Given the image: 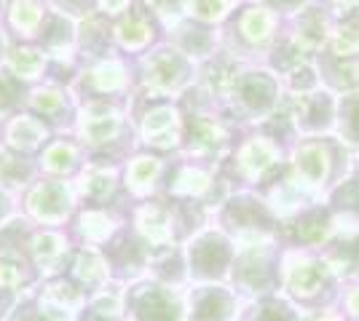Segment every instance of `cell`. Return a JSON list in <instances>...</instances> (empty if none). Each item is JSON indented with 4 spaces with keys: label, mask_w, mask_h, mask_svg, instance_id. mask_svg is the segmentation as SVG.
I'll return each instance as SVG.
<instances>
[{
    "label": "cell",
    "mask_w": 359,
    "mask_h": 321,
    "mask_svg": "<svg viewBox=\"0 0 359 321\" xmlns=\"http://www.w3.org/2000/svg\"><path fill=\"white\" fill-rule=\"evenodd\" d=\"M282 83L271 70H239L225 97H231L233 110L244 118H269L279 110Z\"/></svg>",
    "instance_id": "obj_1"
},
{
    "label": "cell",
    "mask_w": 359,
    "mask_h": 321,
    "mask_svg": "<svg viewBox=\"0 0 359 321\" xmlns=\"http://www.w3.org/2000/svg\"><path fill=\"white\" fill-rule=\"evenodd\" d=\"M191 76H194V59H188L175 46L156 48L153 54L142 59V78H145L150 94L169 97V94L182 92Z\"/></svg>",
    "instance_id": "obj_2"
},
{
    "label": "cell",
    "mask_w": 359,
    "mask_h": 321,
    "mask_svg": "<svg viewBox=\"0 0 359 321\" xmlns=\"http://www.w3.org/2000/svg\"><path fill=\"white\" fill-rule=\"evenodd\" d=\"M335 110H338V102L332 99V94L316 89L309 94H298L292 99L290 121L300 134L314 137V134H325L335 126Z\"/></svg>",
    "instance_id": "obj_3"
},
{
    "label": "cell",
    "mask_w": 359,
    "mask_h": 321,
    "mask_svg": "<svg viewBox=\"0 0 359 321\" xmlns=\"http://www.w3.org/2000/svg\"><path fill=\"white\" fill-rule=\"evenodd\" d=\"M78 131L89 145L110 142L121 131V113L107 102H89L86 110L81 113Z\"/></svg>",
    "instance_id": "obj_4"
},
{
    "label": "cell",
    "mask_w": 359,
    "mask_h": 321,
    "mask_svg": "<svg viewBox=\"0 0 359 321\" xmlns=\"http://www.w3.org/2000/svg\"><path fill=\"white\" fill-rule=\"evenodd\" d=\"M175 48H180L188 59H210L215 54V43H217V32L210 24L198 22V19H182L175 27Z\"/></svg>",
    "instance_id": "obj_5"
},
{
    "label": "cell",
    "mask_w": 359,
    "mask_h": 321,
    "mask_svg": "<svg viewBox=\"0 0 359 321\" xmlns=\"http://www.w3.org/2000/svg\"><path fill=\"white\" fill-rule=\"evenodd\" d=\"M142 139L156 148H175L182 139V121L172 105L156 107L142 118Z\"/></svg>",
    "instance_id": "obj_6"
},
{
    "label": "cell",
    "mask_w": 359,
    "mask_h": 321,
    "mask_svg": "<svg viewBox=\"0 0 359 321\" xmlns=\"http://www.w3.org/2000/svg\"><path fill=\"white\" fill-rule=\"evenodd\" d=\"M330 35H332V24H330L327 14L322 8H303V11H298L295 32L290 38L306 54H311V51H319V48L327 46Z\"/></svg>",
    "instance_id": "obj_7"
},
{
    "label": "cell",
    "mask_w": 359,
    "mask_h": 321,
    "mask_svg": "<svg viewBox=\"0 0 359 321\" xmlns=\"http://www.w3.org/2000/svg\"><path fill=\"white\" fill-rule=\"evenodd\" d=\"M330 171V153L322 142H303L295 150V177L309 190L325 185Z\"/></svg>",
    "instance_id": "obj_8"
},
{
    "label": "cell",
    "mask_w": 359,
    "mask_h": 321,
    "mask_svg": "<svg viewBox=\"0 0 359 321\" xmlns=\"http://www.w3.org/2000/svg\"><path fill=\"white\" fill-rule=\"evenodd\" d=\"M239 169L247 177H260L279 161V148L271 137H252L239 150Z\"/></svg>",
    "instance_id": "obj_9"
},
{
    "label": "cell",
    "mask_w": 359,
    "mask_h": 321,
    "mask_svg": "<svg viewBox=\"0 0 359 321\" xmlns=\"http://www.w3.org/2000/svg\"><path fill=\"white\" fill-rule=\"evenodd\" d=\"M276 30V14L266 6H252L239 16V32L250 46H266L273 41Z\"/></svg>",
    "instance_id": "obj_10"
},
{
    "label": "cell",
    "mask_w": 359,
    "mask_h": 321,
    "mask_svg": "<svg viewBox=\"0 0 359 321\" xmlns=\"http://www.w3.org/2000/svg\"><path fill=\"white\" fill-rule=\"evenodd\" d=\"M236 76H239L236 59L231 54H225V51L212 54L210 59H207V64H204V70H201V80H204L207 92L215 94V97H225Z\"/></svg>",
    "instance_id": "obj_11"
},
{
    "label": "cell",
    "mask_w": 359,
    "mask_h": 321,
    "mask_svg": "<svg viewBox=\"0 0 359 321\" xmlns=\"http://www.w3.org/2000/svg\"><path fill=\"white\" fill-rule=\"evenodd\" d=\"M188 142L196 153H215L225 145V129L215 118H207V115H194L191 123H188Z\"/></svg>",
    "instance_id": "obj_12"
},
{
    "label": "cell",
    "mask_w": 359,
    "mask_h": 321,
    "mask_svg": "<svg viewBox=\"0 0 359 321\" xmlns=\"http://www.w3.org/2000/svg\"><path fill=\"white\" fill-rule=\"evenodd\" d=\"M75 41H81V46L89 57L107 54L110 51V27H107L105 16L86 11V16L81 19V30L75 32Z\"/></svg>",
    "instance_id": "obj_13"
},
{
    "label": "cell",
    "mask_w": 359,
    "mask_h": 321,
    "mask_svg": "<svg viewBox=\"0 0 359 321\" xmlns=\"http://www.w3.org/2000/svg\"><path fill=\"white\" fill-rule=\"evenodd\" d=\"M86 80H89V86L94 92H102V94L118 92V89L126 86V67L116 57H105V59H100L86 73Z\"/></svg>",
    "instance_id": "obj_14"
},
{
    "label": "cell",
    "mask_w": 359,
    "mask_h": 321,
    "mask_svg": "<svg viewBox=\"0 0 359 321\" xmlns=\"http://www.w3.org/2000/svg\"><path fill=\"white\" fill-rule=\"evenodd\" d=\"M113 38L118 41L123 48L129 51H137V48H145L153 38V27L148 24V19L140 14H129L123 16L118 24L113 27Z\"/></svg>",
    "instance_id": "obj_15"
},
{
    "label": "cell",
    "mask_w": 359,
    "mask_h": 321,
    "mask_svg": "<svg viewBox=\"0 0 359 321\" xmlns=\"http://www.w3.org/2000/svg\"><path fill=\"white\" fill-rule=\"evenodd\" d=\"M327 83L338 92H359V57H332L325 67Z\"/></svg>",
    "instance_id": "obj_16"
},
{
    "label": "cell",
    "mask_w": 359,
    "mask_h": 321,
    "mask_svg": "<svg viewBox=\"0 0 359 321\" xmlns=\"http://www.w3.org/2000/svg\"><path fill=\"white\" fill-rule=\"evenodd\" d=\"M335 123H338V134L348 145H359V92L346 94L338 102L335 110Z\"/></svg>",
    "instance_id": "obj_17"
},
{
    "label": "cell",
    "mask_w": 359,
    "mask_h": 321,
    "mask_svg": "<svg viewBox=\"0 0 359 321\" xmlns=\"http://www.w3.org/2000/svg\"><path fill=\"white\" fill-rule=\"evenodd\" d=\"M161 171V161L158 158H150V155H140L135 158L129 169H126V185L135 190V193H148L156 177Z\"/></svg>",
    "instance_id": "obj_18"
},
{
    "label": "cell",
    "mask_w": 359,
    "mask_h": 321,
    "mask_svg": "<svg viewBox=\"0 0 359 321\" xmlns=\"http://www.w3.org/2000/svg\"><path fill=\"white\" fill-rule=\"evenodd\" d=\"M285 83L287 89L292 92V97H298V94H309L322 89V76H319V70L311 62H303L298 67H292L290 73H285Z\"/></svg>",
    "instance_id": "obj_19"
},
{
    "label": "cell",
    "mask_w": 359,
    "mask_h": 321,
    "mask_svg": "<svg viewBox=\"0 0 359 321\" xmlns=\"http://www.w3.org/2000/svg\"><path fill=\"white\" fill-rule=\"evenodd\" d=\"M239 0H191V19H198L204 24H215L223 22L225 16L233 11Z\"/></svg>",
    "instance_id": "obj_20"
},
{
    "label": "cell",
    "mask_w": 359,
    "mask_h": 321,
    "mask_svg": "<svg viewBox=\"0 0 359 321\" xmlns=\"http://www.w3.org/2000/svg\"><path fill=\"white\" fill-rule=\"evenodd\" d=\"M137 222H140V230L148 236L150 241H156V244L166 241L169 233H172L164 209H158V206H145V209L140 212V220H137Z\"/></svg>",
    "instance_id": "obj_21"
},
{
    "label": "cell",
    "mask_w": 359,
    "mask_h": 321,
    "mask_svg": "<svg viewBox=\"0 0 359 321\" xmlns=\"http://www.w3.org/2000/svg\"><path fill=\"white\" fill-rule=\"evenodd\" d=\"M327 46L332 57H359V32L341 22L338 27H332Z\"/></svg>",
    "instance_id": "obj_22"
},
{
    "label": "cell",
    "mask_w": 359,
    "mask_h": 321,
    "mask_svg": "<svg viewBox=\"0 0 359 321\" xmlns=\"http://www.w3.org/2000/svg\"><path fill=\"white\" fill-rule=\"evenodd\" d=\"M113 183H116V171L107 166H86V174H83V193L86 196H97L102 199L113 190Z\"/></svg>",
    "instance_id": "obj_23"
},
{
    "label": "cell",
    "mask_w": 359,
    "mask_h": 321,
    "mask_svg": "<svg viewBox=\"0 0 359 321\" xmlns=\"http://www.w3.org/2000/svg\"><path fill=\"white\" fill-rule=\"evenodd\" d=\"M148 6L153 8V14L164 19L166 27H175L191 14V0H148Z\"/></svg>",
    "instance_id": "obj_24"
},
{
    "label": "cell",
    "mask_w": 359,
    "mask_h": 321,
    "mask_svg": "<svg viewBox=\"0 0 359 321\" xmlns=\"http://www.w3.org/2000/svg\"><path fill=\"white\" fill-rule=\"evenodd\" d=\"M287 276H290V284L295 287V292H314L319 284V268L309 260H298V265H292Z\"/></svg>",
    "instance_id": "obj_25"
},
{
    "label": "cell",
    "mask_w": 359,
    "mask_h": 321,
    "mask_svg": "<svg viewBox=\"0 0 359 321\" xmlns=\"http://www.w3.org/2000/svg\"><path fill=\"white\" fill-rule=\"evenodd\" d=\"M210 187V177L201 169H182L175 183V193H204Z\"/></svg>",
    "instance_id": "obj_26"
},
{
    "label": "cell",
    "mask_w": 359,
    "mask_h": 321,
    "mask_svg": "<svg viewBox=\"0 0 359 321\" xmlns=\"http://www.w3.org/2000/svg\"><path fill=\"white\" fill-rule=\"evenodd\" d=\"M81 225H83L86 238H91V241H102V238L110 236V230H113L107 214H102V212H86L83 220H81Z\"/></svg>",
    "instance_id": "obj_27"
},
{
    "label": "cell",
    "mask_w": 359,
    "mask_h": 321,
    "mask_svg": "<svg viewBox=\"0 0 359 321\" xmlns=\"http://www.w3.org/2000/svg\"><path fill=\"white\" fill-rule=\"evenodd\" d=\"M46 161H48V169H54V171H67L75 161V148L60 142V145H54V148L46 153Z\"/></svg>",
    "instance_id": "obj_28"
},
{
    "label": "cell",
    "mask_w": 359,
    "mask_h": 321,
    "mask_svg": "<svg viewBox=\"0 0 359 321\" xmlns=\"http://www.w3.org/2000/svg\"><path fill=\"white\" fill-rule=\"evenodd\" d=\"M78 273L83 276L86 281H94V278H100V276H105V265H102V260L97 257V255H83L81 257V262H78Z\"/></svg>",
    "instance_id": "obj_29"
},
{
    "label": "cell",
    "mask_w": 359,
    "mask_h": 321,
    "mask_svg": "<svg viewBox=\"0 0 359 321\" xmlns=\"http://www.w3.org/2000/svg\"><path fill=\"white\" fill-rule=\"evenodd\" d=\"M38 99H35V105L46 110V113H60L62 107H65V94L57 92V89H48V92H38L35 94Z\"/></svg>",
    "instance_id": "obj_30"
},
{
    "label": "cell",
    "mask_w": 359,
    "mask_h": 321,
    "mask_svg": "<svg viewBox=\"0 0 359 321\" xmlns=\"http://www.w3.org/2000/svg\"><path fill=\"white\" fill-rule=\"evenodd\" d=\"M269 11H285V14H298V11H303L306 8V3L309 0H260Z\"/></svg>",
    "instance_id": "obj_31"
},
{
    "label": "cell",
    "mask_w": 359,
    "mask_h": 321,
    "mask_svg": "<svg viewBox=\"0 0 359 321\" xmlns=\"http://www.w3.org/2000/svg\"><path fill=\"white\" fill-rule=\"evenodd\" d=\"M132 0H100V11L105 16H118L129 8Z\"/></svg>",
    "instance_id": "obj_32"
},
{
    "label": "cell",
    "mask_w": 359,
    "mask_h": 321,
    "mask_svg": "<svg viewBox=\"0 0 359 321\" xmlns=\"http://www.w3.org/2000/svg\"><path fill=\"white\" fill-rule=\"evenodd\" d=\"M344 24H348L351 30H357V32H359V6L344 8Z\"/></svg>",
    "instance_id": "obj_33"
},
{
    "label": "cell",
    "mask_w": 359,
    "mask_h": 321,
    "mask_svg": "<svg viewBox=\"0 0 359 321\" xmlns=\"http://www.w3.org/2000/svg\"><path fill=\"white\" fill-rule=\"evenodd\" d=\"M335 3L341 6V11H344V8H351V6H359V0H335Z\"/></svg>",
    "instance_id": "obj_34"
},
{
    "label": "cell",
    "mask_w": 359,
    "mask_h": 321,
    "mask_svg": "<svg viewBox=\"0 0 359 321\" xmlns=\"http://www.w3.org/2000/svg\"><path fill=\"white\" fill-rule=\"evenodd\" d=\"M351 308H354V313H359V292L351 297Z\"/></svg>",
    "instance_id": "obj_35"
}]
</instances>
